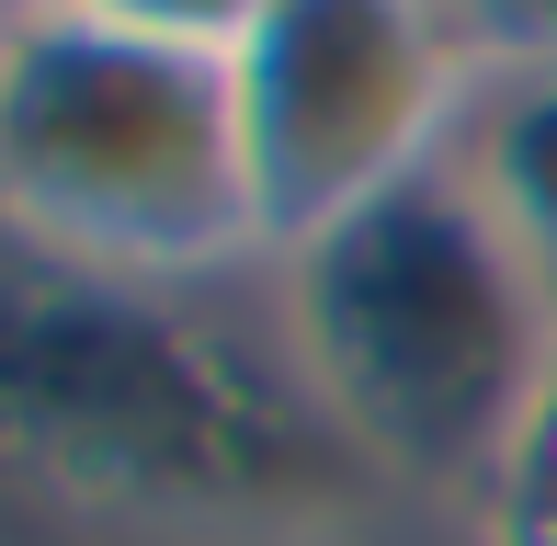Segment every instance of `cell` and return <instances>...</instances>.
Masks as SVG:
<instances>
[{"label": "cell", "mask_w": 557, "mask_h": 546, "mask_svg": "<svg viewBox=\"0 0 557 546\" xmlns=\"http://www.w3.org/2000/svg\"><path fill=\"white\" fill-rule=\"evenodd\" d=\"M262 273L285 308L296 376L375 467L500 489V467L557 376V308L455 160L331 216Z\"/></svg>", "instance_id": "cell-1"}, {"label": "cell", "mask_w": 557, "mask_h": 546, "mask_svg": "<svg viewBox=\"0 0 557 546\" xmlns=\"http://www.w3.org/2000/svg\"><path fill=\"white\" fill-rule=\"evenodd\" d=\"M455 171H467V194L500 216V239L523 251V273L557 308V58L478 80L467 126H455Z\"/></svg>", "instance_id": "cell-4"}, {"label": "cell", "mask_w": 557, "mask_h": 546, "mask_svg": "<svg viewBox=\"0 0 557 546\" xmlns=\"http://www.w3.org/2000/svg\"><path fill=\"white\" fill-rule=\"evenodd\" d=\"M35 12H46V0H0V58L23 46V23H35Z\"/></svg>", "instance_id": "cell-8"}, {"label": "cell", "mask_w": 557, "mask_h": 546, "mask_svg": "<svg viewBox=\"0 0 557 546\" xmlns=\"http://www.w3.org/2000/svg\"><path fill=\"white\" fill-rule=\"evenodd\" d=\"M478 80L490 69L467 58L444 0H273L227 46L262 239L296 251L331 216L444 171Z\"/></svg>", "instance_id": "cell-3"}, {"label": "cell", "mask_w": 557, "mask_h": 546, "mask_svg": "<svg viewBox=\"0 0 557 546\" xmlns=\"http://www.w3.org/2000/svg\"><path fill=\"white\" fill-rule=\"evenodd\" d=\"M478 69H546L557 58V0H444Z\"/></svg>", "instance_id": "cell-7"}, {"label": "cell", "mask_w": 557, "mask_h": 546, "mask_svg": "<svg viewBox=\"0 0 557 546\" xmlns=\"http://www.w3.org/2000/svg\"><path fill=\"white\" fill-rule=\"evenodd\" d=\"M0 228L103 285H206L273 262L227 58L46 0L0 58Z\"/></svg>", "instance_id": "cell-2"}, {"label": "cell", "mask_w": 557, "mask_h": 546, "mask_svg": "<svg viewBox=\"0 0 557 546\" xmlns=\"http://www.w3.org/2000/svg\"><path fill=\"white\" fill-rule=\"evenodd\" d=\"M490 524H500V546H557V376H546V399H535L512 467L490 489Z\"/></svg>", "instance_id": "cell-5"}, {"label": "cell", "mask_w": 557, "mask_h": 546, "mask_svg": "<svg viewBox=\"0 0 557 546\" xmlns=\"http://www.w3.org/2000/svg\"><path fill=\"white\" fill-rule=\"evenodd\" d=\"M58 12H91V23H125V35H160V46H206V58H227L273 0H58Z\"/></svg>", "instance_id": "cell-6"}]
</instances>
